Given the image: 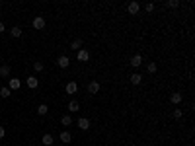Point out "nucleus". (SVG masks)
Segmentation results:
<instances>
[{
    "label": "nucleus",
    "mask_w": 195,
    "mask_h": 146,
    "mask_svg": "<svg viewBox=\"0 0 195 146\" xmlns=\"http://www.w3.org/2000/svg\"><path fill=\"white\" fill-rule=\"evenodd\" d=\"M127 10H129V14H131V16H137V14H139V10H141V4L137 2V0H133V2H129Z\"/></svg>",
    "instance_id": "1"
},
{
    "label": "nucleus",
    "mask_w": 195,
    "mask_h": 146,
    "mask_svg": "<svg viewBox=\"0 0 195 146\" xmlns=\"http://www.w3.org/2000/svg\"><path fill=\"white\" fill-rule=\"evenodd\" d=\"M57 64H59V68H68V64H70V58L67 55H61L59 58H57Z\"/></svg>",
    "instance_id": "2"
},
{
    "label": "nucleus",
    "mask_w": 195,
    "mask_h": 146,
    "mask_svg": "<svg viewBox=\"0 0 195 146\" xmlns=\"http://www.w3.org/2000/svg\"><path fill=\"white\" fill-rule=\"evenodd\" d=\"M76 125L80 130H88L90 129V119H86V117H80V119L76 121Z\"/></svg>",
    "instance_id": "3"
},
{
    "label": "nucleus",
    "mask_w": 195,
    "mask_h": 146,
    "mask_svg": "<svg viewBox=\"0 0 195 146\" xmlns=\"http://www.w3.org/2000/svg\"><path fill=\"white\" fill-rule=\"evenodd\" d=\"M33 27L35 29H43V27H45V18H43V16L33 18Z\"/></svg>",
    "instance_id": "4"
},
{
    "label": "nucleus",
    "mask_w": 195,
    "mask_h": 146,
    "mask_svg": "<svg viewBox=\"0 0 195 146\" xmlns=\"http://www.w3.org/2000/svg\"><path fill=\"white\" fill-rule=\"evenodd\" d=\"M8 88H10V92H12V90H20V88H21V82H20V78H10V82H8Z\"/></svg>",
    "instance_id": "5"
},
{
    "label": "nucleus",
    "mask_w": 195,
    "mask_h": 146,
    "mask_svg": "<svg viewBox=\"0 0 195 146\" xmlns=\"http://www.w3.org/2000/svg\"><path fill=\"white\" fill-rule=\"evenodd\" d=\"M88 58H90V51H86V49L78 51V61H80V62H86Z\"/></svg>",
    "instance_id": "6"
},
{
    "label": "nucleus",
    "mask_w": 195,
    "mask_h": 146,
    "mask_svg": "<svg viewBox=\"0 0 195 146\" xmlns=\"http://www.w3.org/2000/svg\"><path fill=\"white\" fill-rule=\"evenodd\" d=\"M182 99H183V94H182V92H174V94L170 96V101H172V103H179Z\"/></svg>",
    "instance_id": "7"
},
{
    "label": "nucleus",
    "mask_w": 195,
    "mask_h": 146,
    "mask_svg": "<svg viewBox=\"0 0 195 146\" xmlns=\"http://www.w3.org/2000/svg\"><path fill=\"white\" fill-rule=\"evenodd\" d=\"M142 82V76L139 74V72H133V74H131V84L133 86H139Z\"/></svg>",
    "instance_id": "8"
},
{
    "label": "nucleus",
    "mask_w": 195,
    "mask_h": 146,
    "mask_svg": "<svg viewBox=\"0 0 195 146\" xmlns=\"http://www.w3.org/2000/svg\"><path fill=\"white\" fill-rule=\"evenodd\" d=\"M64 90H67V94H76V92H78V84H76V82H68Z\"/></svg>",
    "instance_id": "9"
},
{
    "label": "nucleus",
    "mask_w": 195,
    "mask_h": 146,
    "mask_svg": "<svg viewBox=\"0 0 195 146\" xmlns=\"http://www.w3.org/2000/svg\"><path fill=\"white\" fill-rule=\"evenodd\" d=\"M141 64H142V57H141V55H135V57L131 58V66H135V68H139V66H141Z\"/></svg>",
    "instance_id": "10"
},
{
    "label": "nucleus",
    "mask_w": 195,
    "mask_h": 146,
    "mask_svg": "<svg viewBox=\"0 0 195 146\" xmlns=\"http://www.w3.org/2000/svg\"><path fill=\"white\" fill-rule=\"evenodd\" d=\"M37 86H39L37 78H35V76H27V88H31V90H35Z\"/></svg>",
    "instance_id": "11"
},
{
    "label": "nucleus",
    "mask_w": 195,
    "mask_h": 146,
    "mask_svg": "<svg viewBox=\"0 0 195 146\" xmlns=\"http://www.w3.org/2000/svg\"><path fill=\"white\" fill-rule=\"evenodd\" d=\"M100 92V82H90L88 84V94H98Z\"/></svg>",
    "instance_id": "12"
},
{
    "label": "nucleus",
    "mask_w": 195,
    "mask_h": 146,
    "mask_svg": "<svg viewBox=\"0 0 195 146\" xmlns=\"http://www.w3.org/2000/svg\"><path fill=\"white\" fill-rule=\"evenodd\" d=\"M59 138H61V142H63V144H68V142L72 140V136H70V133H68V130L61 133V136H59Z\"/></svg>",
    "instance_id": "13"
},
{
    "label": "nucleus",
    "mask_w": 195,
    "mask_h": 146,
    "mask_svg": "<svg viewBox=\"0 0 195 146\" xmlns=\"http://www.w3.org/2000/svg\"><path fill=\"white\" fill-rule=\"evenodd\" d=\"M0 76H2V78H10V66H8V64L0 66Z\"/></svg>",
    "instance_id": "14"
},
{
    "label": "nucleus",
    "mask_w": 195,
    "mask_h": 146,
    "mask_svg": "<svg viewBox=\"0 0 195 146\" xmlns=\"http://www.w3.org/2000/svg\"><path fill=\"white\" fill-rule=\"evenodd\" d=\"M61 125L70 127V125H72V117H70V115H63V117H61Z\"/></svg>",
    "instance_id": "15"
},
{
    "label": "nucleus",
    "mask_w": 195,
    "mask_h": 146,
    "mask_svg": "<svg viewBox=\"0 0 195 146\" xmlns=\"http://www.w3.org/2000/svg\"><path fill=\"white\" fill-rule=\"evenodd\" d=\"M70 49L72 51H80L82 49V39H74V41L70 43Z\"/></svg>",
    "instance_id": "16"
},
{
    "label": "nucleus",
    "mask_w": 195,
    "mask_h": 146,
    "mask_svg": "<svg viewBox=\"0 0 195 146\" xmlns=\"http://www.w3.org/2000/svg\"><path fill=\"white\" fill-rule=\"evenodd\" d=\"M78 109H80V105H78V101H74V99H72L70 103H68V111H70V113H76Z\"/></svg>",
    "instance_id": "17"
},
{
    "label": "nucleus",
    "mask_w": 195,
    "mask_h": 146,
    "mask_svg": "<svg viewBox=\"0 0 195 146\" xmlns=\"http://www.w3.org/2000/svg\"><path fill=\"white\" fill-rule=\"evenodd\" d=\"M10 96H12V92H10V88H8V86L0 88V98H10Z\"/></svg>",
    "instance_id": "18"
},
{
    "label": "nucleus",
    "mask_w": 195,
    "mask_h": 146,
    "mask_svg": "<svg viewBox=\"0 0 195 146\" xmlns=\"http://www.w3.org/2000/svg\"><path fill=\"white\" fill-rule=\"evenodd\" d=\"M53 140H55V138H53L51 135H43V144H45V146H51Z\"/></svg>",
    "instance_id": "19"
},
{
    "label": "nucleus",
    "mask_w": 195,
    "mask_h": 146,
    "mask_svg": "<svg viewBox=\"0 0 195 146\" xmlns=\"http://www.w3.org/2000/svg\"><path fill=\"white\" fill-rule=\"evenodd\" d=\"M47 111H49V107H47L45 103H41V105L37 107V113H39V115H47Z\"/></svg>",
    "instance_id": "20"
},
{
    "label": "nucleus",
    "mask_w": 195,
    "mask_h": 146,
    "mask_svg": "<svg viewBox=\"0 0 195 146\" xmlns=\"http://www.w3.org/2000/svg\"><path fill=\"white\" fill-rule=\"evenodd\" d=\"M20 35H21V27H12V37H20Z\"/></svg>",
    "instance_id": "21"
},
{
    "label": "nucleus",
    "mask_w": 195,
    "mask_h": 146,
    "mask_svg": "<svg viewBox=\"0 0 195 146\" xmlns=\"http://www.w3.org/2000/svg\"><path fill=\"white\" fill-rule=\"evenodd\" d=\"M166 6H168V8H178L179 2H178V0H168V2H166Z\"/></svg>",
    "instance_id": "22"
},
{
    "label": "nucleus",
    "mask_w": 195,
    "mask_h": 146,
    "mask_svg": "<svg viewBox=\"0 0 195 146\" xmlns=\"http://www.w3.org/2000/svg\"><path fill=\"white\" fill-rule=\"evenodd\" d=\"M156 68H158V66H156V62H150L148 66H146V70L150 72V74H154V72H156Z\"/></svg>",
    "instance_id": "23"
},
{
    "label": "nucleus",
    "mask_w": 195,
    "mask_h": 146,
    "mask_svg": "<svg viewBox=\"0 0 195 146\" xmlns=\"http://www.w3.org/2000/svg\"><path fill=\"white\" fill-rule=\"evenodd\" d=\"M174 117H176V119H182V117H183V111H182V109H174Z\"/></svg>",
    "instance_id": "24"
},
{
    "label": "nucleus",
    "mask_w": 195,
    "mask_h": 146,
    "mask_svg": "<svg viewBox=\"0 0 195 146\" xmlns=\"http://www.w3.org/2000/svg\"><path fill=\"white\" fill-rule=\"evenodd\" d=\"M33 68L37 72H43V62H33Z\"/></svg>",
    "instance_id": "25"
},
{
    "label": "nucleus",
    "mask_w": 195,
    "mask_h": 146,
    "mask_svg": "<svg viewBox=\"0 0 195 146\" xmlns=\"http://www.w3.org/2000/svg\"><path fill=\"white\" fill-rule=\"evenodd\" d=\"M144 10H146V12H152V10H154V4H152V2H148L146 6H144Z\"/></svg>",
    "instance_id": "26"
},
{
    "label": "nucleus",
    "mask_w": 195,
    "mask_h": 146,
    "mask_svg": "<svg viewBox=\"0 0 195 146\" xmlns=\"http://www.w3.org/2000/svg\"><path fill=\"white\" fill-rule=\"evenodd\" d=\"M4 135H6V129H4V127H0V138H4Z\"/></svg>",
    "instance_id": "27"
},
{
    "label": "nucleus",
    "mask_w": 195,
    "mask_h": 146,
    "mask_svg": "<svg viewBox=\"0 0 195 146\" xmlns=\"http://www.w3.org/2000/svg\"><path fill=\"white\" fill-rule=\"evenodd\" d=\"M4 31V24H2V21H0V33H2Z\"/></svg>",
    "instance_id": "28"
},
{
    "label": "nucleus",
    "mask_w": 195,
    "mask_h": 146,
    "mask_svg": "<svg viewBox=\"0 0 195 146\" xmlns=\"http://www.w3.org/2000/svg\"><path fill=\"white\" fill-rule=\"evenodd\" d=\"M55 146H63V144H55Z\"/></svg>",
    "instance_id": "29"
}]
</instances>
